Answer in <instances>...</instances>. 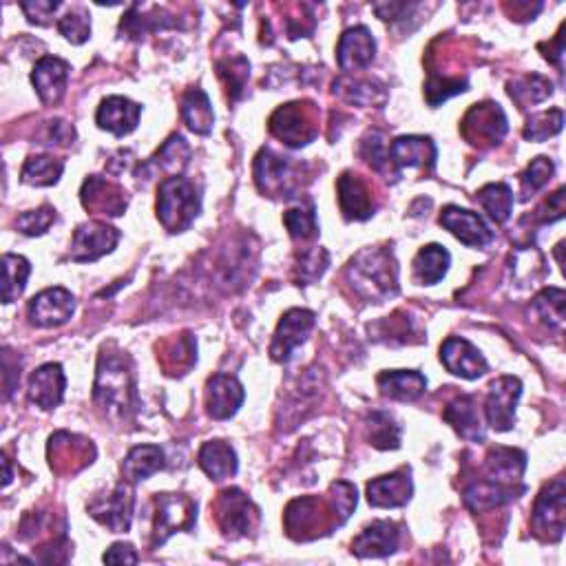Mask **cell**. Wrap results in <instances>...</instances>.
<instances>
[{"label":"cell","mask_w":566,"mask_h":566,"mask_svg":"<svg viewBox=\"0 0 566 566\" xmlns=\"http://www.w3.org/2000/svg\"><path fill=\"white\" fill-rule=\"evenodd\" d=\"M96 405L109 418L127 421L138 407V394H135L133 368L129 356L122 352H104L98 363L96 387H93Z\"/></svg>","instance_id":"1"},{"label":"cell","mask_w":566,"mask_h":566,"mask_svg":"<svg viewBox=\"0 0 566 566\" xmlns=\"http://www.w3.org/2000/svg\"><path fill=\"white\" fill-rule=\"evenodd\" d=\"M348 281L363 299L383 303L398 292V268L392 253L383 248H365L348 266Z\"/></svg>","instance_id":"2"},{"label":"cell","mask_w":566,"mask_h":566,"mask_svg":"<svg viewBox=\"0 0 566 566\" xmlns=\"http://www.w3.org/2000/svg\"><path fill=\"white\" fill-rule=\"evenodd\" d=\"M202 197L193 182L182 175L164 177L157 188V217L169 233H184L195 222Z\"/></svg>","instance_id":"3"},{"label":"cell","mask_w":566,"mask_h":566,"mask_svg":"<svg viewBox=\"0 0 566 566\" xmlns=\"http://www.w3.org/2000/svg\"><path fill=\"white\" fill-rule=\"evenodd\" d=\"M341 518L332 502L321 498H299L292 500L286 509V529L295 540H312L330 529L341 527Z\"/></svg>","instance_id":"4"},{"label":"cell","mask_w":566,"mask_h":566,"mask_svg":"<svg viewBox=\"0 0 566 566\" xmlns=\"http://www.w3.org/2000/svg\"><path fill=\"white\" fill-rule=\"evenodd\" d=\"M303 164H292L288 157L261 149L255 157V182L259 191L268 197H297L301 188Z\"/></svg>","instance_id":"5"},{"label":"cell","mask_w":566,"mask_h":566,"mask_svg":"<svg viewBox=\"0 0 566 566\" xmlns=\"http://www.w3.org/2000/svg\"><path fill=\"white\" fill-rule=\"evenodd\" d=\"M270 133L290 149H301L319 135L317 109L312 102H290L270 118Z\"/></svg>","instance_id":"6"},{"label":"cell","mask_w":566,"mask_h":566,"mask_svg":"<svg viewBox=\"0 0 566 566\" xmlns=\"http://www.w3.org/2000/svg\"><path fill=\"white\" fill-rule=\"evenodd\" d=\"M155 522H153V544L162 547L177 531H191L197 520V505L182 494H157Z\"/></svg>","instance_id":"7"},{"label":"cell","mask_w":566,"mask_h":566,"mask_svg":"<svg viewBox=\"0 0 566 566\" xmlns=\"http://www.w3.org/2000/svg\"><path fill=\"white\" fill-rule=\"evenodd\" d=\"M217 522L228 538H244L253 533L259 522V509L241 489H224L217 502Z\"/></svg>","instance_id":"8"},{"label":"cell","mask_w":566,"mask_h":566,"mask_svg":"<svg viewBox=\"0 0 566 566\" xmlns=\"http://www.w3.org/2000/svg\"><path fill=\"white\" fill-rule=\"evenodd\" d=\"M507 133V115L496 102L474 104L463 120V135L476 146L500 144Z\"/></svg>","instance_id":"9"},{"label":"cell","mask_w":566,"mask_h":566,"mask_svg":"<svg viewBox=\"0 0 566 566\" xmlns=\"http://www.w3.org/2000/svg\"><path fill=\"white\" fill-rule=\"evenodd\" d=\"M564 496V480L555 478L542 489L533 507V529L549 542H558L564 536Z\"/></svg>","instance_id":"10"},{"label":"cell","mask_w":566,"mask_h":566,"mask_svg":"<svg viewBox=\"0 0 566 566\" xmlns=\"http://www.w3.org/2000/svg\"><path fill=\"white\" fill-rule=\"evenodd\" d=\"M133 489L129 482H118L109 496L96 498L89 505L91 518L113 533H127L133 520Z\"/></svg>","instance_id":"11"},{"label":"cell","mask_w":566,"mask_h":566,"mask_svg":"<svg viewBox=\"0 0 566 566\" xmlns=\"http://www.w3.org/2000/svg\"><path fill=\"white\" fill-rule=\"evenodd\" d=\"M522 394V383L516 376H502L489 387L485 412L496 432H509L516 423V405Z\"/></svg>","instance_id":"12"},{"label":"cell","mask_w":566,"mask_h":566,"mask_svg":"<svg viewBox=\"0 0 566 566\" xmlns=\"http://www.w3.org/2000/svg\"><path fill=\"white\" fill-rule=\"evenodd\" d=\"M312 328H314V312L301 308L288 310L281 317L275 339H272L270 345L272 359L279 363H288L292 352H295L301 343H306Z\"/></svg>","instance_id":"13"},{"label":"cell","mask_w":566,"mask_h":566,"mask_svg":"<svg viewBox=\"0 0 566 566\" xmlns=\"http://www.w3.org/2000/svg\"><path fill=\"white\" fill-rule=\"evenodd\" d=\"M93 458H96V447H93V443L87 438L58 432L49 440L51 469L71 471V474H76V471H80L82 467L91 465Z\"/></svg>","instance_id":"14"},{"label":"cell","mask_w":566,"mask_h":566,"mask_svg":"<svg viewBox=\"0 0 566 566\" xmlns=\"http://www.w3.org/2000/svg\"><path fill=\"white\" fill-rule=\"evenodd\" d=\"M120 233L113 226L102 222H89L80 226L73 233L71 244V259L78 264H87V261H96L118 246Z\"/></svg>","instance_id":"15"},{"label":"cell","mask_w":566,"mask_h":566,"mask_svg":"<svg viewBox=\"0 0 566 566\" xmlns=\"http://www.w3.org/2000/svg\"><path fill=\"white\" fill-rule=\"evenodd\" d=\"M76 299L65 288H49L29 301V319L40 328H56L71 319Z\"/></svg>","instance_id":"16"},{"label":"cell","mask_w":566,"mask_h":566,"mask_svg":"<svg viewBox=\"0 0 566 566\" xmlns=\"http://www.w3.org/2000/svg\"><path fill=\"white\" fill-rule=\"evenodd\" d=\"M244 398V385L235 376L215 374L206 383V412L215 421H226V418L235 416Z\"/></svg>","instance_id":"17"},{"label":"cell","mask_w":566,"mask_h":566,"mask_svg":"<svg viewBox=\"0 0 566 566\" xmlns=\"http://www.w3.org/2000/svg\"><path fill=\"white\" fill-rule=\"evenodd\" d=\"M440 226L447 228L458 241H463L465 246L471 248H485L494 241V233H491L489 226L476 213L458 206H447L440 213Z\"/></svg>","instance_id":"18"},{"label":"cell","mask_w":566,"mask_h":566,"mask_svg":"<svg viewBox=\"0 0 566 566\" xmlns=\"http://www.w3.org/2000/svg\"><path fill=\"white\" fill-rule=\"evenodd\" d=\"M440 361L445 363V368L449 372L463 376L467 381L480 379V376L487 372L485 356H482L480 350L474 348L467 339L460 337H449L443 343V348H440Z\"/></svg>","instance_id":"19"},{"label":"cell","mask_w":566,"mask_h":566,"mask_svg":"<svg viewBox=\"0 0 566 566\" xmlns=\"http://www.w3.org/2000/svg\"><path fill=\"white\" fill-rule=\"evenodd\" d=\"M31 82L38 91L40 100L47 107H54L65 96L67 82H69V65L62 58L45 56L36 62L34 73H31Z\"/></svg>","instance_id":"20"},{"label":"cell","mask_w":566,"mask_h":566,"mask_svg":"<svg viewBox=\"0 0 566 566\" xmlns=\"http://www.w3.org/2000/svg\"><path fill=\"white\" fill-rule=\"evenodd\" d=\"M387 162L396 169H432L436 162V146L429 138L421 135H407L398 138L387 149Z\"/></svg>","instance_id":"21"},{"label":"cell","mask_w":566,"mask_h":566,"mask_svg":"<svg viewBox=\"0 0 566 566\" xmlns=\"http://www.w3.org/2000/svg\"><path fill=\"white\" fill-rule=\"evenodd\" d=\"M82 204H85L87 211H93L98 215H109L118 217L127 211V195H124L122 188L111 184L104 177L93 175L82 186Z\"/></svg>","instance_id":"22"},{"label":"cell","mask_w":566,"mask_h":566,"mask_svg":"<svg viewBox=\"0 0 566 566\" xmlns=\"http://www.w3.org/2000/svg\"><path fill=\"white\" fill-rule=\"evenodd\" d=\"M376 40L368 27H352L345 31L337 47V60L343 71H359L372 65Z\"/></svg>","instance_id":"23"},{"label":"cell","mask_w":566,"mask_h":566,"mask_svg":"<svg viewBox=\"0 0 566 566\" xmlns=\"http://www.w3.org/2000/svg\"><path fill=\"white\" fill-rule=\"evenodd\" d=\"M65 372L58 363H47L43 368H38L29 379V398L31 403H36L40 410H54L62 403L65 396Z\"/></svg>","instance_id":"24"},{"label":"cell","mask_w":566,"mask_h":566,"mask_svg":"<svg viewBox=\"0 0 566 566\" xmlns=\"http://www.w3.org/2000/svg\"><path fill=\"white\" fill-rule=\"evenodd\" d=\"M412 478L410 471L401 469L394 471L390 476L374 478L368 485V500L372 507H383V509H396L403 507L412 498Z\"/></svg>","instance_id":"25"},{"label":"cell","mask_w":566,"mask_h":566,"mask_svg":"<svg viewBox=\"0 0 566 566\" xmlns=\"http://www.w3.org/2000/svg\"><path fill=\"white\" fill-rule=\"evenodd\" d=\"M140 113H142L140 104H135L129 98L122 96H111L100 104L96 120L100 129L122 138V135H129L131 131H135V127H138Z\"/></svg>","instance_id":"26"},{"label":"cell","mask_w":566,"mask_h":566,"mask_svg":"<svg viewBox=\"0 0 566 566\" xmlns=\"http://www.w3.org/2000/svg\"><path fill=\"white\" fill-rule=\"evenodd\" d=\"M339 204L345 219H354V222H363L374 215V202L368 184L361 177L352 173H343L339 177Z\"/></svg>","instance_id":"27"},{"label":"cell","mask_w":566,"mask_h":566,"mask_svg":"<svg viewBox=\"0 0 566 566\" xmlns=\"http://www.w3.org/2000/svg\"><path fill=\"white\" fill-rule=\"evenodd\" d=\"M398 549V527L394 522L379 520L356 536L352 551L359 558H385Z\"/></svg>","instance_id":"28"},{"label":"cell","mask_w":566,"mask_h":566,"mask_svg":"<svg viewBox=\"0 0 566 566\" xmlns=\"http://www.w3.org/2000/svg\"><path fill=\"white\" fill-rule=\"evenodd\" d=\"M443 416L465 440H471V443H482V440H485L480 414L476 410V401L471 396H458L456 401L447 405Z\"/></svg>","instance_id":"29"},{"label":"cell","mask_w":566,"mask_h":566,"mask_svg":"<svg viewBox=\"0 0 566 566\" xmlns=\"http://www.w3.org/2000/svg\"><path fill=\"white\" fill-rule=\"evenodd\" d=\"M379 383L381 392L385 396L394 398V401H416L418 396H423L425 387H427V379L421 372L414 370H394V372H383L379 374Z\"/></svg>","instance_id":"30"},{"label":"cell","mask_w":566,"mask_h":566,"mask_svg":"<svg viewBox=\"0 0 566 566\" xmlns=\"http://www.w3.org/2000/svg\"><path fill=\"white\" fill-rule=\"evenodd\" d=\"M197 460H199V467H202L213 480H226L237 474V465H239L237 454L233 447L224 443V440H211V443H204V447L199 449Z\"/></svg>","instance_id":"31"},{"label":"cell","mask_w":566,"mask_h":566,"mask_svg":"<svg viewBox=\"0 0 566 566\" xmlns=\"http://www.w3.org/2000/svg\"><path fill=\"white\" fill-rule=\"evenodd\" d=\"M166 467L164 452L155 445L133 447L122 463V474L129 482H140L151 478L157 471Z\"/></svg>","instance_id":"32"},{"label":"cell","mask_w":566,"mask_h":566,"mask_svg":"<svg viewBox=\"0 0 566 566\" xmlns=\"http://www.w3.org/2000/svg\"><path fill=\"white\" fill-rule=\"evenodd\" d=\"M182 118L186 122V127L197 135H208L213 131L215 113H213V107H211V100H208L206 93L199 87L188 89L184 93Z\"/></svg>","instance_id":"33"},{"label":"cell","mask_w":566,"mask_h":566,"mask_svg":"<svg viewBox=\"0 0 566 566\" xmlns=\"http://www.w3.org/2000/svg\"><path fill=\"white\" fill-rule=\"evenodd\" d=\"M527 467V456L518 449L509 447H496L487 454V471L489 478L498 482V485H509V482H518Z\"/></svg>","instance_id":"34"},{"label":"cell","mask_w":566,"mask_h":566,"mask_svg":"<svg viewBox=\"0 0 566 566\" xmlns=\"http://www.w3.org/2000/svg\"><path fill=\"white\" fill-rule=\"evenodd\" d=\"M449 261H452V257L443 246L429 244L421 248L414 259V279L423 283V286H434L447 275Z\"/></svg>","instance_id":"35"},{"label":"cell","mask_w":566,"mask_h":566,"mask_svg":"<svg viewBox=\"0 0 566 566\" xmlns=\"http://www.w3.org/2000/svg\"><path fill=\"white\" fill-rule=\"evenodd\" d=\"M334 93L350 102L359 104V107H372V104L385 102V87L374 80H337L334 82Z\"/></svg>","instance_id":"36"},{"label":"cell","mask_w":566,"mask_h":566,"mask_svg":"<svg viewBox=\"0 0 566 566\" xmlns=\"http://www.w3.org/2000/svg\"><path fill=\"white\" fill-rule=\"evenodd\" d=\"M513 498V491L507 485H498L494 480L478 482L465 491V505L471 511H489L505 505Z\"/></svg>","instance_id":"37"},{"label":"cell","mask_w":566,"mask_h":566,"mask_svg":"<svg viewBox=\"0 0 566 566\" xmlns=\"http://www.w3.org/2000/svg\"><path fill=\"white\" fill-rule=\"evenodd\" d=\"M553 93V85L547 80L533 73V76H524L520 80L509 82V96L518 104L520 109H527L531 104H538L547 100Z\"/></svg>","instance_id":"38"},{"label":"cell","mask_w":566,"mask_h":566,"mask_svg":"<svg viewBox=\"0 0 566 566\" xmlns=\"http://www.w3.org/2000/svg\"><path fill=\"white\" fill-rule=\"evenodd\" d=\"M31 266L25 257L7 253L3 257V301L14 303L27 286Z\"/></svg>","instance_id":"39"},{"label":"cell","mask_w":566,"mask_h":566,"mask_svg":"<svg viewBox=\"0 0 566 566\" xmlns=\"http://www.w3.org/2000/svg\"><path fill=\"white\" fill-rule=\"evenodd\" d=\"M476 199L489 213V217L496 219L498 224H505L511 217L513 193L507 184H487L485 188H480Z\"/></svg>","instance_id":"40"},{"label":"cell","mask_w":566,"mask_h":566,"mask_svg":"<svg viewBox=\"0 0 566 566\" xmlns=\"http://www.w3.org/2000/svg\"><path fill=\"white\" fill-rule=\"evenodd\" d=\"M62 171H65V164L62 160H54V157L38 155L29 157L23 166V173H20V180L31 186H51L60 180Z\"/></svg>","instance_id":"41"},{"label":"cell","mask_w":566,"mask_h":566,"mask_svg":"<svg viewBox=\"0 0 566 566\" xmlns=\"http://www.w3.org/2000/svg\"><path fill=\"white\" fill-rule=\"evenodd\" d=\"M188 157H191V146L186 144L182 135H171V138L164 142L162 149L157 151V155L153 157L151 166H155V169H160L164 173L180 175L186 169Z\"/></svg>","instance_id":"42"},{"label":"cell","mask_w":566,"mask_h":566,"mask_svg":"<svg viewBox=\"0 0 566 566\" xmlns=\"http://www.w3.org/2000/svg\"><path fill=\"white\" fill-rule=\"evenodd\" d=\"M217 73H219V78L224 80L230 100L233 102L241 100V96H244V89L248 85V78H250V62L244 56L224 58L217 62Z\"/></svg>","instance_id":"43"},{"label":"cell","mask_w":566,"mask_h":566,"mask_svg":"<svg viewBox=\"0 0 566 566\" xmlns=\"http://www.w3.org/2000/svg\"><path fill=\"white\" fill-rule=\"evenodd\" d=\"M368 440L376 449H398L401 447V427L385 412H374L368 418Z\"/></svg>","instance_id":"44"},{"label":"cell","mask_w":566,"mask_h":566,"mask_svg":"<svg viewBox=\"0 0 566 566\" xmlns=\"http://www.w3.org/2000/svg\"><path fill=\"white\" fill-rule=\"evenodd\" d=\"M564 124V113L562 109H551L531 115L527 120V127H524V138L531 142H544L558 135L562 131Z\"/></svg>","instance_id":"45"},{"label":"cell","mask_w":566,"mask_h":566,"mask_svg":"<svg viewBox=\"0 0 566 566\" xmlns=\"http://www.w3.org/2000/svg\"><path fill=\"white\" fill-rule=\"evenodd\" d=\"M197 343L191 339V334H184V337L177 339L169 352L162 354L164 368L169 370V374H184L197 359Z\"/></svg>","instance_id":"46"},{"label":"cell","mask_w":566,"mask_h":566,"mask_svg":"<svg viewBox=\"0 0 566 566\" xmlns=\"http://www.w3.org/2000/svg\"><path fill=\"white\" fill-rule=\"evenodd\" d=\"M283 224H286L292 239L308 241V239H312L314 235L319 233L317 215H314V206L290 208V211H286V215H283Z\"/></svg>","instance_id":"47"},{"label":"cell","mask_w":566,"mask_h":566,"mask_svg":"<svg viewBox=\"0 0 566 566\" xmlns=\"http://www.w3.org/2000/svg\"><path fill=\"white\" fill-rule=\"evenodd\" d=\"M533 308L553 328H562L564 323V290L562 288H549L542 290L533 301Z\"/></svg>","instance_id":"48"},{"label":"cell","mask_w":566,"mask_h":566,"mask_svg":"<svg viewBox=\"0 0 566 566\" xmlns=\"http://www.w3.org/2000/svg\"><path fill=\"white\" fill-rule=\"evenodd\" d=\"M330 264V255L323 248H308L297 261V281L299 286L317 281Z\"/></svg>","instance_id":"49"},{"label":"cell","mask_w":566,"mask_h":566,"mask_svg":"<svg viewBox=\"0 0 566 566\" xmlns=\"http://www.w3.org/2000/svg\"><path fill=\"white\" fill-rule=\"evenodd\" d=\"M555 166L549 160V157H536L529 164V169L520 175V184H522V195L531 197L536 195L540 188H544L549 184V180L553 177Z\"/></svg>","instance_id":"50"},{"label":"cell","mask_w":566,"mask_h":566,"mask_svg":"<svg viewBox=\"0 0 566 566\" xmlns=\"http://www.w3.org/2000/svg\"><path fill=\"white\" fill-rule=\"evenodd\" d=\"M58 29H60V34L73 45L87 43V38L91 36L89 16L82 12V9H71L67 16H62L58 20Z\"/></svg>","instance_id":"51"},{"label":"cell","mask_w":566,"mask_h":566,"mask_svg":"<svg viewBox=\"0 0 566 566\" xmlns=\"http://www.w3.org/2000/svg\"><path fill=\"white\" fill-rule=\"evenodd\" d=\"M56 222V211L51 206H40L38 211H27L16 219V226L23 235L36 237V235H45L49 226Z\"/></svg>","instance_id":"52"},{"label":"cell","mask_w":566,"mask_h":566,"mask_svg":"<svg viewBox=\"0 0 566 566\" xmlns=\"http://www.w3.org/2000/svg\"><path fill=\"white\" fill-rule=\"evenodd\" d=\"M467 91V80H460V78H436L432 76L429 78V82L425 85V98L427 102L432 104V107H438L440 102H445L447 98H452V96H458V93H463Z\"/></svg>","instance_id":"53"},{"label":"cell","mask_w":566,"mask_h":566,"mask_svg":"<svg viewBox=\"0 0 566 566\" xmlns=\"http://www.w3.org/2000/svg\"><path fill=\"white\" fill-rule=\"evenodd\" d=\"M20 9L27 14L29 23L36 25H47L49 18L60 9V3H45V0H36V3H20Z\"/></svg>","instance_id":"54"},{"label":"cell","mask_w":566,"mask_h":566,"mask_svg":"<svg viewBox=\"0 0 566 566\" xmlns=\"http://www.w3.org/2000/svg\"><path fill=\"white\" fill-rule=\"evenodd\" d=\"M107 564H138L140 558L131 544H113L102 558Z\"/></svg>","instance_id":"55"},{"label":"cell","mask_w":566,"mask_h":566,"mask_svg":"<svg viewBox=\"0 0 566 566\" xmlns=\"http://www.w3.org/2000/svg\"><path fill=\"white\" fill-rule=\"evenodd\" d=\"M3 383H5V398L12 396V392L16 390V385H18V379H20V372H18V365L14 368V363H12V352H9L7 348L3 350Z\"/></svg>","instance_id":"56"},{"label":"cell","mask_w":566,"mask_h":566,"mask_svg":"<svg viewBox=\"0 0 566 566\" xmlns=\"http://www.w3.org/2000/svg\"><path fill=\"white\" fill-rule=\"evenodd\" d=\"M73 138H76V131H73L69 122H62V120L51 122V140H56V144L69 146Z\"/></svg>","instance_id":"57"},{"label":"cell","mask_w":566,"mask_h":566,"mask_svg":"<svg viewBox=\"0 0 566 566\" xmlns=\"http://www.w3.org/2000/svg\"><path fill=\"white\" fill-rule=\"evenodd\" d=\"M381 326L392 328V334H396V332H398V328H396V319H394V317H387V319L381 323ZM407 332H410V321L405 319V321H403V330H401V343H405V341H407V339H405V337H407Z\"/></svg>","instance_id":"58"}]
</instances>
